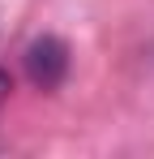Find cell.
<instances>
[{
  "label": "cell",
  "mask_w": 154,
  "mask_h": 159,
  "mask_svg": "<svg viewBox=\"0 0 154 159\" xmlns=\"http://www.w3.org/2000/svg\"><path fill=\"white\" fill-rule=\"evenodd\" d=\"M9 99V73H0V103Z\"/></svg>",
  "instance_id": "7a4b0ae2"
},
{
  "label": "cell",
  "mask_w": 154,
  "mask_h": 159,
  "mask_svg": "<svg viewBox=\"0 0 154 159\" xmlns=\"http://www.w3.org/2000/svg\"><path fill=\"white\" fill-rule=\"evenodd\" d=\"M26 69H30V78L39 82L43 90H47V86H56V82L64 78V69H69L64 43H56V39H39V43L26 52Z\"/></svg>",
  "instance_id": "6da1fadb"
}]
</instances>
